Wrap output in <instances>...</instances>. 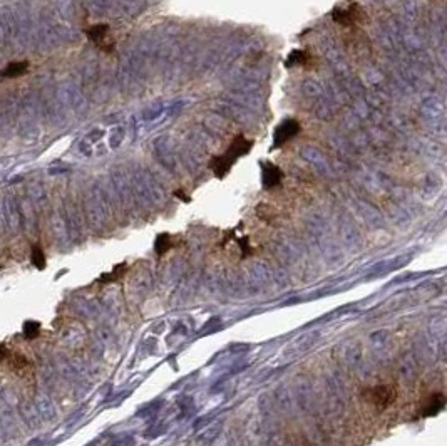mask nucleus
<instances>
[{
    "label": "nucleus",
    "mask_w": 447,
    "mask_h": 446,
    "mask_svg": "<svg viewBox=\"0 0 447 446\" xmlns=\"http://www.w3.org/2000/svg\"><path fill=\"white\" fill-rule=\"evenodd\" d=\"M251 146H253V141L246 139L245 136H236V138L231 141V144H229L228 151L224 154H221V156H216L213 163H211L213 173L218 176V178H224V176L228 175V171L231 170V166L234 165V161H236L238 158H241L243 154L250 153Z\"/></svg>",
    "instance_id": "1"
},
{
    "label": "nucleus",
    "mask_w": 447,
    "mask_h": 446,
    "mask_svg": "<svg viewBox=\"0 0 447 446\" xmlns=\"http://www.w3.org/2000/svg\"><path fill=\"white\" fill-rule=\"evenodd\" d=\"M300 131H302V126H300V123L296 119L283 121L281 125L277 126L275 132H273V148H281L290 139H293Z\"/></svg>",
    "instance_id": "2"
},
{
    "label": "nucleus",
    "mask_w": 447,
    "mask_h": 446,
    "mask_svg": "<svg viewBox=\"0 0 447 446\" xmlns=\"http://www.w3.org/2000/svg\"><path fill=\"white\" fill-rule=\"evenodd\" d=\"M332 19H334L335 24H340L343 27H352L362 19V10L357 3H353L348 8H335L332 12Z\"/></svg>",
    "instance_id": "3"
},
{
    "label": "nucleus",
    "mask_w": 447,
    "mask_h": 446,
    "mask_svg": "<svg viewBox=\"0 0 447 446\" xmlns=\"http://www.w3.org/2000/svg\"><path fill=\"white\" fill-rule=\"evenodd\" d=\"M370 401L377 406L379 409H386L387 406H391L397 397L395 387L393 386H377L374 389H370Z\"/></svg>",
    "instance_id": "4"
},
{
    "label": "nucleus",
    "mask_w": 447,
    "mask_h": 446,
    "mask_svg": "<svg viewBox=\"0 0 447 446\" xmlns=\"http://www.w3.org/2000/svg\"><path fill=\"white\" fill-rule=\"evenodd\" d=\"M262 176H263V187L265 188H275L281 183L283 173L281 170L273 163H262Z\"/></svg>",
    "instance_id": "5"
},
{
    "label": "nucleus",
    "mask_w": 447,
    "mask_h": 446,
    "mask_svg": "<svg viewBox=\"0 0 447 446\" xmlns=\"http://www.w3.org/2000/svg\"><path fill=\"white\" fill-rule=\"evenodd\" d=\"M313 57L310 56V52L307 51H293L291 54L286 57L285 65L286 67H295V65H308L312 64Z\"/></svg>",
    "instance_id": "6"
},
{
    "label": "nucleus",
    "mask_w": 447,
    "mask_h": 446,
    "mask_svg": "<svg viewBox=\"0 0 447 446\" xmlns=\"http://www.w3.org/2000/svg\"><path fill=\"white\" fill-rule=\"evenodd\" d=\"M86 34L92 42H96L97 46H103L104 39L108 37V34H109V25L108 24H96V25H92L91 29H87Z\"/></svg>",
    "instance_id": "7"
},
{
    "label": "nucleus",
    "mask_w": 447,
    "mask_h": 446,
    "mask_svg": "<svg viewBox=\"0 0 447 446\" xmlns=\"http://www.w3.org/2000/svg\"><path fill=\"white\" fill-rule=\"evenodd\" d=\"M444 404H446V397H444V394H442V392H437V394H434L432 399L429 401L427 406H426L424 416H436L437 413L442 411Z\"/></svg>",
    "instance_id": "8"
},
{
    "label": "nucleus",
    "mask_w": 447,
    "mask_h": 446,
    "mask_svg": "<svg viewBox=\"0 0 447 446\" xmlns=\"http://www.w3.org/2000/svg\"><path fill=\"white\" fill-rule=\"evenodd\" d=\"M27 70H29V63H12L2 70V74H3V77L15 79V77L24 76Z\"/></svg>",
    "instance_id": "9"
},
{
    "label": "nucleus",
    "mask_w": 447,
    "mask_h": 446,
    "mask_svg": "<svg viewBox=\"0 0 447 446\" xmlns=\"http://www.w3.org/2000/svg\"><path fill=\"white\" fill-rule=\"evenodd\" d=\"M30 260H32L34 267L39 268V270H44V268H46V255H44V252H42V249L39 245H34L32 247Z\"/></svg>",
    "instance_id": "10"
},
{
    "label": "nucleus",
    "mask_w": 447,
    "mask_h": 446,
    "mask_svg": "<svg viewBox=\"0 0 447 446\" xmlns=\"http://www.w3.org/2000/svg\"><path fill=\"white\" fill-rule=\"evenodd\" d=\"M171 247H172V244H171V237L168 235V233H161V235H158L156 244H154V249H156V254H158V255L166 254V252L169 250Z\"/></svg>",
    "instance_id": "11"
},
{
    "label": "nucleus",
    "mask_w": 447,
    "mask_h": 446,
    "mask_svg": "<svg viewBox=\"0 0 447 446\" xmlns=\"http://www.w3.org/2000/svg\"><path fill=\"white\" fill-rule=\"evenodd\" d=\"M41 332V324L35 320H27L24 324V335L27 339H35L37 337V334Z\"/></svg>",
    "instance_id": "12"
},
{
    "label": "nucleus",
    "mask_w": 447,
    "mask_h": 446,
    "mask_svg": "<svg viewBox=\"0 0 447 446\" xmlns=\"http://www.w3.org/2000/svg\"><path fill=\"white\" fill-rule=\"evenodd\" d=\"M121 270H124V265H119V267H117L112 273H106V275H103V277H101V279H99V282H101V284H106V282L116 280L117 277H121V275H122V272H121Z\"/></svg>",
    "instance_id": "13"
},
{
    "label": "nucleus",
    "mask_w": 447,
    "mask_h": 446,
    "mask_svg": "<svg viewBox=\"0 0 447 446\" xmlns=\"http://www.w3.org/2000/svg\"><path fill=\"white\" fill-rule=\"evenodd\" d=\"M42 443H44V440L37 438V440H30L29 443H27V446H41Z\"/></svg>",
    "instance_id": "14"
},
{
    "label": "nucleus",
    "mask_w": 447,
    "mask_h": 446,
    "mask_svg": "<svg viewBox=\"0 0 447 446\" xmlns=\"http://www.w3.org/2000/svg\"><path fill=\"white\" fill-rule=\"evenodd\" d=\"M174 196L183 198V201H189V196H188V195H184V193H183V191H179V190H178V191H174Z\"/></svg>",
    "instance_id": "15"
},
{
    "label": "nucleus",
    "mask_w": 447,
    "mask_h": 446,
    "mask_svg": "<svg viewBox=\"0 0 447 446\" xmlns=\"http://www.w3.org/2000/svg\"><path fill=\"white\" fill-rule=\"evenodd\" d=\"M7 357V349L3 346H0V361H3Z\"/></svg>",
    "instance_id": "16"
},
{
    "label": "nucleus",
    "mask_w": 447,
    "mask_h": 446,
    "mask_svg": "<svg viewBox=\"0 0 447 446\" xmlns=\"http://www.w3.org/2000/svg\"><path fill=\"white\" fill-rule=\"evenodd\" d=\"M0 81H3V74L2 72H0Z\"/></svg>",
    "instance_id": "17"
}]
</instances>
